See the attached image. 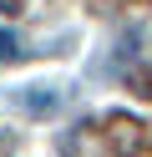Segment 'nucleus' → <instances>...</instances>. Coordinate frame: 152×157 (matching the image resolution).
<instances>
[{"instance_id":"nucleus-1","label":"nucleus","mask_w":152,"mask_h":157,"mask_svg":"<svg viewBox=\"0 0 152 157\" xmlns=\"http://www.w3.org/2000/svg\"><path fill=\"white\" fill-rule=\"evenodd\" d=\"M107 142H111V152H122V157H142L152 147V132L137 122V117H107Z\"/></svg>"},{"instance_id":"nucleus-2","label":"nucleus","mask_w":152,"mask_h":157,"mask_svg":"<svg viewBox=\"0 0 152 157\" xmlns=\"http://www.w3.org/2000/svg\"><path fill=\"white\" fill-rule=\"evenodd\" d=\"M10 101H15V112L36 117V122L61 112V91H56V86H15V96H10Z\"/></svg>"},{"instance_id":"nucleus-3","label":"nucleus","mask_w":152,"mask_h":157,"mask_svg":"<svg viewBox=\"0 0 152 157\" xmlns=\"http://www.w3.org/2000/svg\"><path fill=\"white\" fill-rule=\"evenodd\" d=\"M15 51H20V41H15V36L5 31V25H0V61H10V56H15Z\"/></svg>"},{"instance_id":"nucleus-4","label":"nucleus","mask_w":152,"mask_h":157,"mask_svg":"<svg viewBox=\"0 0 152 157\" xmlns=\"http://www.w3.org/2000/svg\"><path fill=\"white\" fill-rule=\"evenodd\" d=\"M25 10V0H0V15H20Z\"/></svg>"}]
</instances>
